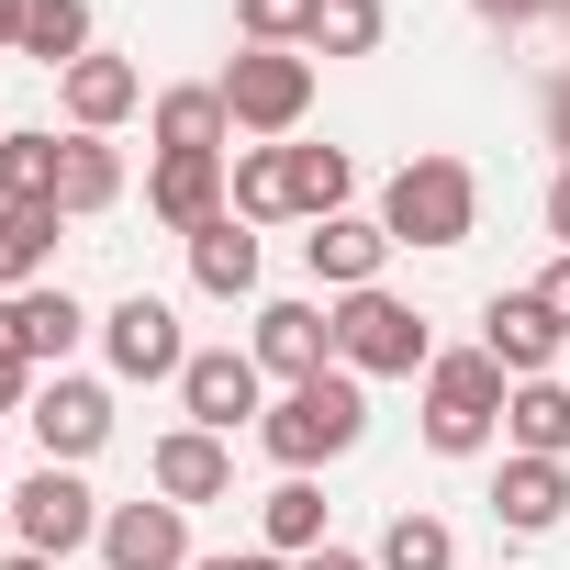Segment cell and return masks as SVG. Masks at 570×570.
Here are the masks:
<instances>
[{"instance_id": "cell-1", "label": "cell", "mask_w": 570, "mask_h": 570, "mask_svg": "<svg viewBox=\"0 0 570 570\" xmlns=\"http://www.w3.org/2000/svg\"><path fill=\"white\" fill-rule=\"evenodd\" d=\"M358 436H370V392H358V370H325V381L279 392V403L257 414V448H268L279 470H325V459H347Z\"/></svg>"}, {"instance_id": "cell-2", "label": "cell", "mask_w": 570, "mask_h": 570, "mask_svg": "<svg viewBox=\"0 0 570 570\" xmlns=\"http://www.w3.org/2000/svg\"><path fill=\"white\" fill-rule=\"evenodd\" d=\"M381 235L392 246H470L481 235V179L470 157H403L381 190Z\"/></svg>"}, {"instance_id": "cell-3", "label": "cell", "mask_w": 570, "mask_h": 570, "mask_svg": "<svg viewBox=\"0 0 570 570\" xmlns=\"http://www.w3.org/2000/svg\"><path fill=\"white\" fill-rule=\"evenodd\" d=\"M336 370H358V381H425V370H436V336H425L414 303L347 292V303H336Z\"/></svg>"}, {"instance_id": "cell-4", "label": "cell", "mask_w": 570, "mask_h": 570, "mask_svg": "<svg viewBox=\"0 0 570 570\" xmlns=\"http://www.w3.org/2000/svg\"><path fill=\"white\" fill-rule=\"evenodd\" d=\"M503 370L481 358V347H448L436 370H425V448L436 459H481L492 448V425H503Z\"/></svg>"}, {"instance_id": "cell-5", "label": "cell", "mask_w": 570, "mask_h": 570, "mask_svg": "<svg viewBox=\"0 0 570 570\" xmlns=\"http://www.w3.org/2000/svg\"><path fill=\"white\" fill-rule=\"evenodd\" d=\"M213 90H224L235 135L279 146V135H303V112H314V57H292V46H246V57H235Z\"/></svg>"}, {"instance_id": "cell-6", "label": "cell", "mask_w": 570, "mask_h": 570, "mask_svg": "<svg viewBox=\"0 0 570 570\" xmlns=\"http://www.w3.org/2000/svg\"><path fill=\"white\" fill-rule=\"evenodd\" d=\"M101 514H112V503H101V492H90L79 470H57V459H46V470H35V481L12 492V537H23L35 559H68V548H101Z\"/></svg>"}, {"instance_id": "cell-7", "label": "cell", "mask_w": 570, "mask_h": 570, "mask_svg": "<svg viewBox=\"0 0 570 570\" xmlns=\"http://www.w3.org/2000/svg\"><path fill=\"white\" fill-rule=\"evenodd\" d=\"M101 358H112V381H179V370H190L179 314H168L157 292H124V303L101 314Z\"/></svg>"}, {"instance_id": "cell-8", "label": "cell", "mask_w": 570, "mask_h": 570, "mask_svg": "<svg viewBox=\"0 0 570 570\" xmlns=\"http://www.w3.org/2000/svg\"><path fill=\"white\" fill-rule=\"evenodd\" d=\"M257 358L246 347H190V370H179V414L202 425V436H235V425H257L268 403H257Z\"/></svg>"}, {"instance_id": "cell-9", "label": "cell", "mask_w": 570, "mask_h": 570, "mask_svg": "<svg viewBox=\"0 0 570 570\" xmlns=\"http://www.w3.org/2000/svg\"><path fill=\"white\" fill-rule=\"evenodd\" d=\"M35 436H46V459H57V470L101 459V448H112V392H101V381H68V370H57V381L35 392Z\"/></svg>"}, {"instance_id": "cell-10", "label": "cell", "mask_w": 570, "mask_h": 570, "mask_svg": "<svg viewBox=\"0 0 570 570\" xmlns=\"http://www.w3.org/2000/svg\"><path fill=\"white\" fill-rule=\"evenodd\" d=\"M146 481H157V503H224L235 492V448L224 436H202V425H168L157 448H146Z\"/></svg>"}, {"instance_id": "cell-11", "label": "cell", "mask_w": 570, "mask_h": 570, "mask_svg": "<svg viewBox=\"0 0 570 570\" xmlns=\"http://www.w3.org/2000/svg\"><path fill=\"white\" fill-rule=\"evenodd\" d=\"M246 358H257L268 381H292V392H303V381H325V370H336V314H314V303H268Z\"/></svg>"}, {"instance_id": "cell-12", "label": "cell", "mask_w": 570, "mask_h": 570, "mask_svg": "<svg viewBox=\"0 0 570 570\" xmlns=\"http://www.w3.org/2000/svg\"><path fill=\"white\" fill-rule=\"evenodd\" d=\"M224 157H179V146H157V168H146V213L168 224V235H202V224H224Z\"/></svg>"}, {"instance_id": "cell-13", "label": "cell", "mask_w": 570, "mask_h": 570, "mask_svg": "<svg viewBox=\"0 0 570 570\" xmlns=\"http://www.w3.org/2000/svg\"><path fill=\"white\" fill-rule=\"evenodd\" d=\"M303 257H314V279L347 303V292H381V257H392V235H381V213H325L314 235H303Z\"/></svg>"}, {"instance_id": "cell-14", "label": "cell", "mask_w": 570, "mask_h": 570, "mask_svg": "<svg viewBox=\"0 0 570 570\" xmlns=\"http://www.w3.org/2000/svg\"><path fill=\"white\" fill-rule=\"evenodd\" d=\"M0 46L68 79V68L90 57V0H0Z\"/></svg>"}, {"instance_id": "cell-15", "label": "cell", "mask_w": 570, "mask_h": 570, "mask_svg": "<svg viewBox=\"0 0 570 570\" xmlns=\"http://www.w3.org/2000/svg\"><path fill=\"white\" fill-rule=\"evenodd\" d=\"M481 358H492L503 381H548V358H559V325L537 314V292H492V303H481Z\"/></svg>"}, {"instance_id": "cell-16", "label": "cell", "mask_w": 570, "mask_h": 570, "mask_svg": "<svg viewBox=\"0 0 570 570\" xmlns=\"http://www.w3.org/2000/svg\"><path fill=\"white\" fill-rule=\"evenodd\" d=\"M101 559L112 570H190V514L179 503H112L101 514Z\"/></svg>"}, {"instance_id": "cell-17", "label": "cell", "mask_w": 570, "mask_h": 570, "mask_svg": "<svg viewBox=\"0 0 570 570\" xmlns=\"http://www.w3.org/2000/svg\"><path fill=\"white\" fill-rule=\"evenodd\" d=\"M559 514H570V459H503V470H492V525L548 537Z\"/></svg>"}, {"instance_id": "cell-18", "label": "cell", "mask_w": 570, "mask_h": 570, "mask_svg": "<svg viewBox=\"0 0 570 570\" xmlns=\"http://www.w3.org/2000/svg\"><path fill=\"white\" fill-rule=\"evenodd\" d=\"M57 101H68V135H112V124L146 101V79H135L124 57H101V46H90V57L57 79Z\"/></svg>"}, {"instance_id": "cell-19", "label": "cell", "mask_w": 570, "mask_h": 570, "mask_svg": "<svg viewBox=\"0 0 570 570\" xmlns=\"http://www.w3.org/2000/svg\"><path fill=\"white\" fill-rule=\"evenodd\" d=\"M224 135H235V112H224V90H213V79L157 90V146H179V157H224Z\"/></svg>"}, {"instance_id": "cell-20", "label": "cell", "mask_w": 570, "mask_h": 570, "mask_svg": "<svg viewBox=\"0 0 570 570\" xmlns=\"http://www.w3.org/2000/svg\"><path fill=\"white\" fill-rule=\"evenodd\" d=\"M503 436H514V459H570V381H514Z\"/></svg>"}, {"instance_id": "cell-21", "label": "cell", "mask_w": 570, "mask_h": 570, "mask_svg": "<svg viewBox=\"0 0 570 570\" xmlns=\"http://www.w3.org/2000/svg\"><path fill=\"white\" fill-rule=\"evenodd\" d=\"M257 525H268V559H314V548H336V537H325V492H314V470H279V492L257 503Z\"/></svg>"}, {"instance_id": "cell-22", "label": "cell", "mask_w": 570, "mask_h": 570, "mask_svg": "<svg viewBox=\"0 0 570 570\" xmlns=\"http://www.w3.org/2000/svg\"><path fill=\"white\" fill-rule=\"evenodd\" d=\"M190 279H202L213 303H246V292H257V224H235V213L202 224V235H190Z\"/></svg>"}, {"instance_id": "cell-23", "label": "cell", "mask_w": 570, "mask_h": 570, "mask_svg": "<svg viewBox=\"0 0 570 570\" xmlns=\"http://www.w3.org/2000/svg\"><path fill=\"white\" fill-rule=\"evenodd\" d=\"M224 213L235 224H292V146H246L235 179H224Z\"/></svg>"}, {"instance_id": "cell-24", "label": "cell", "mask_w": 570, "mask_h": 570, "mask_svg": "<svg viewBox=\"0 0 570 570\" xmlns=\"http://www.w3.org/2000/svg\"><path fill=\"white\" fill-rule=\"evenodd\" d=\"M57 224L68 213H46V202H0V292H35V279H46Z\"/></svg>"}, {"instance_id": "cell-25", "label": "cell", "mask_w": 570, "mask_h": 570, "mask_svg": "<svg viewBox=\"0 0 570 570\" xmlns=\"http://www.w3.org/2000/svg\"><path fill=\"white\" fill-rule=\"evenodd\" d=\"M124 202V157H112V135H68V168H57V213L79 224V213H112Z\"/></svg>"}, {"instance_id": "cell-26", "label": "cell", "mask_w": 570, "mask_h": 570, "mask_svg": "<svg viewBox=\"0 0 570 570\" xmlns=\"http://www.w3.org/2000/svg\"><path fill=\"white\" fill-rule=\"evenodd\" d=\"M12 303H23V358H35L46 381H57V358H68V347L90 336V314H79V303L57 292V279H35V292H12Z\"/></svg>"}, {"instance_id": "cell-27", "label": "cell", "mask_w": 570, "mask_h": 570, "mask_svg": "<svg viewBox=\"0 0 570 570\" xmlns=\"http://www.w3.org/2000/svg\"><path fill=\"white\" fill-rule=\"evenodd\" d=\"M347 190H358V157L347 146H292V224L347 213Z\"/></svg>"}, {"instance_id": "cell-28", "label": "cell", "mask_w": 570, "mask_h": 570, "mask_svg": "<svg viewBox=\"0 0 570 570\" xmlns=\"http://www.w3.org/2000/svg\"><path fill=\"white\" fill-rule=\"evenodd\" d=\"M57 168H68V135H0V202L57 213Z\"/></svg>"}, {"instance_id": "cell-29", "label": "cell", "mask_w": 570, "mask_h": 570, "mask_svg": "<svg viewBox=\"0 0 570 570\" xmlns=\"http://www.w3.org/2000/svg\"><path fill=\"white\" fill-rule=\"evenodd\" d=\"M381 570H459V537H448L436 514H414V503H403V514L381 525Z\"/></svg>"}, {"instance_id": "cell-30", "label": "cell", "mask_w": 570, "mask_h": 570, "mask_svg": "<svg viewBox=\"0 0 570 570\" xmlns=\"http://www.w3.org/2000/svg\"><path fill=\"white\" fill-rule=\"evenodd\" d=\"M381 35H392L381 0H325V12H314V57H370Z\"/></svg>"}, {"instance_id": "cell-31", "label": "cell", "mask_w": 570, "mask_h": 570, "mask_svg": "<svg viewBox=\"0 0 570 570\" xmlns=\"http://www.w3.org/2000/svg\"><path fill=\"white\" fill-rule=\"evenodd\" d=\"M314 12H325V0H235L246 46H314Z\"/></svg>"}, {"instance_id": "cell-32", "label": "cell", "mask_w": 570, "mask_h": 570, "mask_svg": "<svg viewBox=\"0 0 570 570\" xmlns=\"http://www.w3.org/2000/svg\"><path fill=\"white\" fill-rule=\"evenodd\" d=\"M537 314H548V325H559V347H570V257H548V268H537Z\"/></svg>"}, {"instance_id": "cell-33", "label": "cell", "mask_w": 570, "mask_h": 570, "mask_svg": "<svg viewBox=\"0 0 570 570\" xmlns=\"http://www.w3.org/2000/svg\"><path fill=\"white\" fill-rule=\"evenodd\" d=\"M0 370H35V358H23V303H12V292H0Z\"/></svg>"}, {"instance_id": "cell-34", "label": "cell", "mask_w": 570, "mask_h": 570, "mask_svg": "<svg viewBox=\"0 0 570 570\" xmlns=\"http://www.w3.org/2000/svg\"><path fill=\"white\" fill-rule=\"evenodd\" d=\"M470 12H481V23H503V35H525V23L548 12V0H470Z\"/></svg>"}, {"instance_id": "cell-35", "label": "cell", "mask_w": 570, "mask_h": 570, "mask_svg": "<svg viewBox=\"0 0 570 570\" xmlns=\"http://www.w3.org/2000/svg\"><path fill=\"white\" fill-rule=\"evenodd\" d=\"M548 146H559V157H570V68H559V79H548Z\"/></svg>"}, {"instance_id": "cell-36", "label": "cell", "mask_w": 570, "mask_h": 570, "mask_svg": "<svg viewBox=\"0 0 570 570\" xmlns=\"http://www.w3.org/2000/svg\"><path fill=\"white\" fill-rule=\"evenodd\" d=\"M548 235H559V257H570V168L548 179Z\"/></svg>"}, {"instance_id": "cell-37", "label": "cell", "mask_w": 570, "mask_h": 570, "mask_svg": "<svg viewBox=\"0 0 570 570\" xmlns=\"http://www.w3.org/2000/svg\"><path fill=\"white\" fill-rule=\"evenodd\" d=\"M190 570H292V559H268V548H235V559H190Z\"/></svg>"}, {"instance_id": "cell-38", "label": "cell", "mask_w": 570, "mask_h": 570, "mask_svg": "<svg viewBox=\"0 0 570 570\" xmlns=\"http://www.w3.org/2000/svg\"><path fill=\"white\" fill-rule=\"evenodd\" d=\"M292 570H381V559H358V548H314V559H292Z\"/></svg>"}, {"instance_id": "cell-39", "label": "cell", "mask_w": 570, "mask_h": 570, "mask_svg": "<svg viewBox=\"0 0 570 570\" xmlns=\"http://www.w3.org/2000/svg\"><path fill=\"white\" fill-rule=\"evenodd\" d=\"M0 570H57V559H35V548H23V559H0Z\"/></svg>"}, {"instance_id": "cell-40", "label": "cell", "mask_w": 570, "mask_h": 570, "mask_svg": "<svg viewBox=\"0 0 570 570\" xmlns=\"http://www.w3.org/2000/svg\"><path fill=\"white\" fill-rule=\"evenodd\" d=\"M0 525H12V492H0Z\"/></svg>"}, {"instance_id": "cell-41", "label": "cell", "mask_w": 570, "mask_h": 570, "mask_svg": "<svg viewBox=\"0 0 570 570\" xmlns=\"http://www.w3.org/2000/svg\"><path fill=\"white\" fill-rule=\"evenodd\" d=\"M548 12H570V0H548Z\"/></svg>"}, {"instance_id": "cell-42", "label": "cell", "mask_w": 570, "mask_h": 570, "mask_svg": "<svg viewBox=\"0 0 570 570\" xmlns=\"http://www.w3.org/2000/svg\"><path fill=\"white\" fill-rule=\"evenodd\" d=\"M0 135H12V124H0Z\"/></svg>"}]
</instances>
